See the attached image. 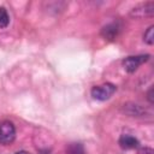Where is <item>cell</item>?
I'll list each match as a JSON object with an SVG mask.
<instances>
[{"instance_id":"6da1fadb","label":"cell","mask_w":154,"mask_h":154,"mask_svg":"<svg viewBox=\"0 0 154 154\" xmlns=\"http://www.w3.org/2000/svg\"><path fill=\"white\" fill-rule=\"evenodd\" d=\"M116 85L112 83H103L100 85H96L91 89L90 94L94 99L100 100V101H105L107 99H109L114 93H116Z\"/></svg>"},{"instance_id":"7a4b0ae2","label":"cell","mask_w":154,"mask_h":154,"mask_svg":"<svg viewBox=\"0 0 154 154\" xmlns=\"http://www.w3.org/2000/svg\"><path fill=\"white\" fill-rule=\"evenodd\" d=\"M16 138V128L14 125L8 122H1L0 123V144L7 146L11 144Z\"/></svg>"},{"instance_id":"3957f363","label":"cell","mask_w":154,"mask_h":154,"mask_svg":"<svg viewBox=\"0 0 154 154\" xmlns=\"http://www.w3.org/2000/svg\"><path fill=\"white\" fill-rule=\"evenodd\" d=\"M149 59L148 54H141V55H132V57H128L123 60V67L126 72L132 73L135 72L143 63H146Z\"/></svg>"},{"instance_id":"277c9868","label":"cell","mask_w":154,"mask_h":154,"mask_svg":"<svg viewBox=\"0 0 154 154\" xmlns=\"http://www.w3.org/2000/svg\"><path fill=\"white\" fill-rule=\"evenodd\" d=\"M154 13V2L148 1L144 4H141L136 7H134L130 11V16L135 18H143V17H150Z\"/></svg>"},{"instance_id":"5b68a950","label":"cell","mask_w":154,"mask_h":154,"mask_svg":"<svg viewBox=\"0 0 154 154\" xmlns=\"http://www.w3.org/2000/svg\"><path fill=\"white\" fill-rule=\"evenodd\" d=\"M119 29L120 28H119V24L118 23H109V24H107V25H105L102 28L101 35H102V37L105 40L112 41V40H114L117 37V35L119 32Z\"/></svg>"},{"instance_id":"8992f818","label":"cell","mask_w":154,"mask_h":154,"mask_svg":"<svg viewBox=\"0 0 154 154\" xmlns=\"http://www.w3.org/2000/svg\"><path fill=\"white\" fill-rule=\"evenodd\" d=\"M119 144L123 149H135L138 147L140 142L131 135H122L119 137Z\"/></svg>"},{"instance_id":"52a82bcc","label":"cell","mask_w":154,"mask_h":154,"mask_svg":"<svg viewBox=\"0 0 154 154\" xmlns=\"http://www.w3.org/2000/svg\"><path fill=\"white\" fill-rule=\"evenodd\" d=\"M123 111H124L126 114L131 116V117H141V116L146 112L144 108H143L141 105L134 103V102H128V103H125L124 107H123Z\"/></svg>"},{"instance_id":"ba28073f","label":"cell","mask_w":154,"mask_h":154,"mask_svg":"<svg viewBox=\"0 0 154 154\" xmlns=\"http://www.w3.org/2000/svg\"><path fill=\"white\" fill-rule=\"evenodd\" d=\"M66 154H85L84 147L81 143H70L66 147Z\"/></svg>"},{"instance_id":"9c48e42d","label":"cell","mask_w":154,"mask_h":154,"mask_svg":"<svg viewBox=\"0 0 154 154\" xmlns=\"http://www.w3.org/2000/svg\"><path fill=\"white\" fill-rule=\"evenodd\" d=\"M8 23H10V17H8V13H7L6 8L0 7V29L7 28Z\"/></svg>"},{"instance_id":"30bf717a","label":"cell","mask_w":154,"mask_h":154,"mask_svg":"<svg viewBox=\"0 0 154 154\" xmlns=\"http://www.w3.org/2000/svg\"><path fill=\"white\" fill-rule=\"evenodd\" d=\"M143 41L147 45H153L154 43V25H150L147 31L143 35Z\"/></svg>"},{"instance_id":"8fae6325","label":"cell","mask_w":154,"mask_h":154,"mask_svg":"<svg viewBox=\"0 0 154 154\" xmlns=\"http://www.w3.org/2000/svg\"><path fill=\"white\" fill-rule=\"evenodd\" d=\"M137 154H154V152H153V149L149 148V147H142V148L138 149Z\"/></svg>"},{"instance_id":"7c38bea8","label":"cell","mask_w":154,"mask_h":154,"mask_svg":"<svg viewBox=\"0 0 154 154\" xmlns=\"http://www.w3.org/2000/svg\"><path fill=\"white\" fill-rule=\"evenodd\" d=\"M147 99H148V101H149L150 103H153V102H154V96H153V87H150V88H149V90H148V93H147Z\"/></svg>"},{"instance_id":"4fadbf2b","label":"cell","mask_w":154,"mask_h":154,"mask_svg":"<svg viewBox=\"0 0 154 154\" xmlns=\"http://www.w3.org/2000/svg\"><path fill=\"white\" fill-rule=\"evenodd\" d=\"M16 154H29V153H26V152H23V150H22V152H17Z\"/></svg>"}]
</instances>
